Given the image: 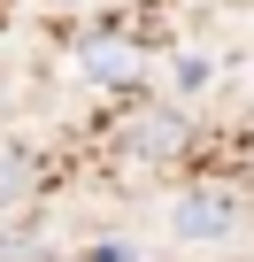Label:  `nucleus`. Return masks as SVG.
<instances>
[{
    "instance_id": "nucleus-1",
    "label": "nucleus",
    "mask_w": 254,
    "mask_h": 262,
    "mask_svg": "<svg viewBox=\"0 0 254 262\" xmlns=\"http://www.w3.org/2000/svg\"><path fill=\"white\" fill-rule=\"evenodd\" d=\"M170 231L177 239H239L246 231V201L231 185H185L170 201Z\"/></svg>"
},
{
    "instance_id": "nucleus-2",
    "label": "nucleus",
    "mask_w": 254,
    "mask_h": 262,
    "mask_svg": "<svg viewBox=\"0 0 254 262\" xmlns=\"http://www.w3.org/2000/svg\"><path fill=\"white\" fill-rule=\"evenodd\" d=\"M77 77L100 85V93H131V85L147 77V47L123 39V31H93V39L77 47Z\"/></svg>"
},
{
    "instance_id": "nucleus-3",
    "label": "nucleus",
    "mask_w": 254,
    "mask_h": 262,
    "mask_svg": "<svg viewBox=\"0 0 254 262\" xmlns=\"http://www.w3.org/2000/svg\"><path fill=\"white\" fill-rule=\"evenodd\" d=\"M123 147H131V155H154V162L177 155L185 147V116L177 108H139L131 123H123Z\"/></svg>"
},
{
    "instance_id": "nucleus-4",
    "label": "nucleus",
    "mask_w": 254,
    "mask_h": 262,
    "mask_svg": "<svg viewBox=\"0 0 254 262\" xmlns=\"http://www.w3.org/2000/svg\"><path fill=\"white\" fill-rule=\"evenodd\" d=\"M24 185H31V155H24V147H16V155L0 147V193H24Z\"/></svg>"
}]
</instances>
